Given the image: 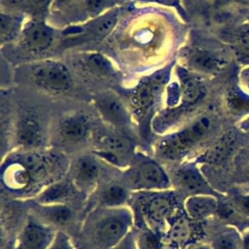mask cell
I'll return each mask as SVG.
<instances>
[{
  "mask_svg": "<svg viewBox=\"0 0 249 249\" xmlns=\"http://www.w3.org/2000/svg\"><path fill=\"white\" fill-rule=\"evenodd\" d=\"M134 222L132 210L96 207L86 217L82 234L89 249H112L131 230Z\"/></svg>",
  "mask_w": 249,
  "mask_h": 249,
  "instance_id": "1",
  "label": "cell"
},
{
  "mask_svg": "<svg viewBox=\"0 0 249 249\" xmlns=\"http://www.w3.org/2000/svg\"><path fill=\"white\" fill-rule=\"evenodd\" d=\"M215 119L202 114L182 128L163 136L157 145L158 156L165 160L176 161L185 158L213 131Z\"/></svg>",
  "mask_w": 249,
  "mask_h": 249,
  "instance_id": "2",
  "label": "cell"
},
{
  "mask_svg": "<svg viewBox=\"0 0 249 249\" xmlns=\"http://www.w3.org/2000/svg\"><path fill=\"white\" fill-rule=\"evenodd\" d=\"M136 193L135 209L144 226L165 233L170 220L182 212L176 193L171 190Z\"/></svg>",
  "mask_w": 249,
  "mask_h": 249,
  "instance_id": "3",
  "label": "cell"
},
{
  "mask_svg": "<svg viewBox=\"0 0 249 249\" xmlns=\"http://www.w3.org/2000/svg\"><path fill=\"white\" fill-rule=\"evenodd\" d=\"M11 160L19 162L28 171L32 179L33 190L39 189L40 191L63 179L70 167L66 157L54 151H22Z\"/></svg>",
  "mask_w": 249,
  "mask_h": 249,
  "instance_id": "4",
  "label": "cell"
},
{
  "mask_svg": "<svg viewBox=\"0 0 249 249\" xmlns=\"http://www.w3.org/2000/svg\"><path fill=\"white\" fill-rule=\"evenodd\" d=\"M124 184L131 192H159L171 189V180L162 166L155 160L134 155L124 174Z\"/></svg>",
  "mask_w": 249,
  "mask_h": 249,
  "instance_id": "5",
  "label": "cell"
},
{
  "mask_svg": "<svg viewBox=\"0 0 249 249\" xmlns=\"http://www.w3.org/2000/svg\"><path fill=\"white\" fill-rule=\"evenodd\" d=\"M30 78L44 90L62 94L68 92L73 86L72 75L67 66L55 59H43L29 65Z\"/></svg>",
  "mask_w": 249,
  "mask_h": 249,
  "instance_id": "6",
  "label": "cell"
},
{
  "mask_svg": "<svg viewBox=\"0 0 249 249\" xmlns=\"http://www.w3.org/2000/svg\"><path fill=\"white\" fill-rule=\"evenodd\" d=\"M92 155L110 165L126 169L133 158L132 145L125 137L107 133L98 137Z\"/></svg>",
  "mask_w": 249,
  "mask_h": 249,
  "instance_id": "7",
  "label": "cell"
},
{
  "mask_svg": "<svg viewBox=\"0 0 249 249\" xmlns=\"http://www.w3.org/2000/svg\"><path fill=\"white\" fill-rule=\"evenodd\" d=\"M166 80L165 71H160L142 80L134 88L130 95V106L138 120L146 118L151 113Z\"/></svg>",
  "mask_w": 249,
  "mask_h": 249,
  "instance_id": "8",
  "label": "cell"
},
{
  "mask_svg": "<svg viewBox=\"0 0 249 249\" xmlns=\"http://www.w3.org/2000/svg\"><path fill=\"white\" fill-rule=\"evenodd\" d=\"M101 170L99 159L94 155H84L72 165L69 179L81 194H89L97 189Z\"/></svg>",
  "mask_w": 249,
  "mask_h": 249,
  "instance_id": "9",
  "label": "cell"
},
{
  "mask_svg": "<svg viewBox=\"0 0 249 249\" xmlns=\"http://www.w3.org/2000/svg\"><path fill=\"white\" fill-rule=\"evenodd\" d=\"M56 230L35 217H29L23 226L14 249H48Z\"/></svg>",
  "mask_w": 249,
  "mask_h": 249,
  "instance_id": "10",
  "label": "cell"
},
{
  "mask_svg": "<svg viewBox=\"0 0 249 249\" xmlns=\"http://www.w3.org/2000/svg\"><path fill=\"white\" fill-rule=\"evenodd\" d=\"M15 138L23 151L40 150L46 139L40 117L33 112L23 113L16 124Z\"/></svg>",
  "mask_w": 249,
  "mask_h": 249,
  "instance_id": "11",
  "label": "cell"
},
{
  "mask_svg": "<svg viewBox=\"0 0 249 249\" xmlns=\"http://www.w3.org/2000/svg\"><path fill=\"white\" fill-rule=\"evenodd\" d=\"M19 36L24 49L30 53H39L49 50L53 45L56 31L43 19L31 18L23 24Z\"/></svg>",
  "mask_w": 249,
  "mask_h": 249,
  "instance_id": "12",
  "label": "cell"
},
{
  "mask_svg": "<svg viewBox=\"0 0 249 249\" xmlns=\"http://www.w3.org/2000/svg\"><path fill=\"white\" fill-rule=\"evenodd\" d=\"M95 108L102 118L110 125L117 128L127 127L130 124V115L122 99L112 91L101 92L94 100Z\"/></svg>",
  "mask_w": 249,
  "mask_h": 249,
  "instance_id": "13",
  "label": "cell"
},
{
  "mask_svg": "<svg viewBox=\"0 0 249 249\" xmlns=\"http://www.w3.org/2000/svg\"><path fill=\"white\" fill-rule=\"evenodd\" d=\"M174 180L181 191L188 196L211 195L217 196V193L205 180L195 162L182 164L175 171Z\"/></svg>",
  "mask_w": 249,
  "mask_h": 249,
  "instance_id": "14",
  "label": "cell"
},
{
  "mask_svg": "<svg viewBox=\"0 0 249 249\" xmlns=\"http://www.w3.org/2000/svg\"><path fill=\"white\" fill-rule=\"evenodd\" d=\"M186 64L192 70L202 74H217L223 70L226 60L217 53L201 49L192 48L186 51L184 54Z\"/></svg>",
  "mask_w": 249,
  "mask_h": 249,
  "instance_id": "15",
  "label": "cell"
},
{
  "mask_svg": "<svg viewBox=\"0 0 249 249\" xmlns=\"http://www.w3.org/2000/svg\"><path fill=\"white\" fill-rule=\"evenodd\" d=\"M90 130V122L83 113H73L62 118L58 124L59 138L69 144L84 141Z\"/></svg>",
  "mask_w": 249,
  "mask_h": 249,
  "instance_id": "16",
  "label": "cell"
},
{
  "mask_svg": "<svg viewBox=\"0 0 249 249\" xmlns=\"http://www.w3.org/2000/svg\"><path fill=\"white\" fill-rule=\"evenodd\" d=\"M237 144V132L231 129L219 136L197 158L198 162L218 164L227 160L234 151Z\"/></svg>",
  "mask_w": 249,
  "mask_h": 249,
  "instance_id": "17",
  "label": "cell"
},
{
  "mask_svg": "<svg viewBox=\"0 0 249 249\" xmlns=\"http://www.w3.org/2000/svg\"><path fill=\"white\" fill-rule=\"evenodd\" d=\"M2 183L5 188L15 193H24L33 190L32 179L28 171L18 161L6 160L2 166Z\"/></svg>",
  "mask_w": 249,
  "mask_h": 249,
  "instance_id": "18",
  "label": "cell"
},
{
  "mask_svg": "<svg viewBox=\"0 0 249 249\" xmlns=\"http://www.w3.org/2000/svg\"><path fill=\"white\" fill-rule=\"evenodd\" d=\"M120 11L118 8L110 9L103 14L92 18L85 27H81L78 32H69V35H85L86 37H90L92 39H103L108 36L114 29L118 18Z\"/></svg>",
  "mask_w": 249,
  "mask_h": 249,
  "instance_id": "19",
  "label": "cell"
},
{
  "mask_svg": "<svg viewBox=\"0 0 249 249\" xmlns=\"http://www.w3.org/2000/svg\"><path fill=\"white\" fill-rule=\"evenodd\" d=\"M77 193H80L71 180L61 179L40 191L34 200L40 204H67Z\"/></svg>",
  "mask_w": 249,
  "mask_h": 249,
  "instance_id": "20",
  "label": "cell"
},
{
  "mask_svg": "<svg viewBox=\"0 0 249 249\" xmlns=\"http://www.w3.org/2000/svg\"><path fill=\"white\" fill-rule=\"evenodd\" d=\"M219 208L217 196L211 195L188 196L183 201V210L192 220H203L215 213Z\"/></svg>",
  "mask_w": 249,
  "mask_h": 249,
  "instance_id": "21",
  "label": "cell"
},
{
  "mask_svg": "<svg viewBox=\"0 0 249 249\" xmlns=\"http://www.w3.org/2000/svg\"><path fill=\"white\" fill-rule=\"evenodd\" d=\"M179 82L181 104L192 110L204 98L206 89L198 79L185 70H182Z\"/></svg>",
  "mask_w": 249,
  "mask_h": 249,
  "instance_id": "22",
  "label": "cell"
},
{
  "mask_svg": "<svg viewBox=\"0 0 249 249\" xmlns=\"http://www.w3.org/2000/svg\"><path fill=\"white\" fill-rule=\"evenodd\" d=\"M130 190L124 184L110 182L100 188L97 195V207H123L130 197Z\"/></svg>",
  "mask_w": 249,
  "mask_h": 249,
  "instance_id": "23",
  "label": "cell"
},
{
  "mask_svg": "<svg viewBox=\"0 0 249 249\" xmlns=\"http://www.w3.org/2000/svg\"><path fill=\"white\" fill-rule=\"evenodd\" d=\"M32 209L36 217L50 225L65 226L73 219V210L67 204H40L34 202Z\"/></svg>",
  "mask_w": 249,
  "mask_h": 249,
  "instance_id": "24",
  "label": "cell"
},
{
  "mask_svg": "<svg viewBox=\"0 0 249 249\" xmlns=\"http://www.w3.org/2000/svg\"><path fill=\"white\" fill-rule=\"evenodd\" d=\"M191 218H189L186 213L185 215L180 212L175 217H173L167 227L164 233L173 242L177 243L181 248L190 245V241L194 234V228L191 223Z\"/></svg>",
  "mask_w": 249,
  "mask_h": 249,
  "instance_id": "25",
  "label": "cell"
},
{
  "mask_svg": "<svg viewBox=\"0 0 249 249\" xmlns=\"http://www.w3.org/2000/svg\"><path fill=\"white\" fill-rule=\"evenodd\" d=\"M80 62L85 69L101 77H114L117 74L112 61L100 53H86L80 57Z\"/></svg>",
  "mask_w": 249,
  "mask_h": 249,
  "instance_id": "26",
  "label": "cell"
},
{
  "mask_svg": "<svg viewBox=\"0 0 249 249\" xmlns=\"http://www.w3.org/2000/svg\"><path fill=\"white\" fill-rule=\"evenodd\" d=\"M225 105L231 116L243 119L249 115V93L240 86L231 88L226 92Z\"/></svg>",
  "mask_w": 249,
  "mask_h": 249,
  "instance_id": "27",
  "label": "cell"
},
{
  "mask_svg": "<svg viewBox=\"0 0 249 249\" xmlns=\"http://www.w3.org/2000/svg\"><path fill=\"white\" fill-rule=\"evenodd\" d=\"M0 26L1 43L5 44L20 35L23 20L18 15L2 12L0 16Z\"/></svg>",
  "mask_w": 249,
  "mask_h": 249,
  "instance_id": "28",
  "label": "cell"
},
{
  "mask_svg": "<svg viewBox=\"0 0 249 249\" xmlns=\"http://www.w3.org/2000/svg\"><path fill=\"white\" fill-rule=\"evenodd\" d=\"M232 50L242 66L249 65V31H241L232 39Z\"/></svg>",
  "mask_w": 249,
  "mask_h": 249,
  "instance_id": "29",
  "label": "cell"
},
{
  "mask_svg": "<svg viewBox=\"0 0 249 249\" xmlns=\"http://www.w3.org/2000/svg\"><path fill=\"white\" fill-rule=\"evenodd\" d=\"M211 249H243V241L237 232L225 231L220 232L212 241Z\"/></svg>",
  "mask_w": 249,
  "mask_h": 249,
  "instance_id": "30",
  "label": "cell"
},
{
  "mask_svg": "<svg viewBox=\"0 0 249 249\" xmlns=\"http://www.w3.org/2000/svg\"><path fill=\"white\" fill-rule=\"evenodd\" d=\"M161 236L149 228L141 230L137 232V249H160Z\"/></svg>",
  "mask_w": 249,
  "mask_h": 249,
  "instance_id": "31",
  "label": "cell"
},
{
  "mask_svg": "<svg viewBox=\"0 0 249 249\" xmlns=\"http://www.w3.org/2000/svg\"><path fill=\"white\" fill-rule=\"evenodd\" d=\"M53 0H26L25 10L34 19H43L52 8Z\"/></svg>",
  "mask_w": 249,
  "mask_h": 249,
  "instance_id": "32",
  "label": "cell"
},
{
  "mask_svg": "<svg viewBox=\"0 0 249 249\" xmlns=\"http://www.w3.org/2000/svg\"><path fill=\"white\" fill-rule=\"evenodd\" d=\"M84 12L95 18L106 12L108 0H81Z\"/></svg>",
  "mask_w": 249,
  "mask_h": 249,
  "instance_id": "33",
  "label": "cell"
},
{
  "mask_svg": "<svg viewBox=\"0 0 249 249\" xmlns=\"http://www.w3.org/2000/svg\"><path fill=\"white\" fill-rule=\"evenodd\" d=\"M48 249H78L71 237L63 231L57 230L56 233Z\"/></svg>",
  "mask_w": 249,
  "mask_h": 249,
  "instance_id": "34",
  "label": "cell"
},
{
  "mask_svg": "<svg viewBox=\"0 0 249 249\" xmlns=\"http://www.w3.org/2000/svg\"><path fill=\"white\" fill-rule=\"evenodd\" d=\"M112 249H137V232L134 230H131Z\"/></svg>",
  "mask_w": 249,
  "mask_h": 249,
  "instance_id": "35",
  "label": "cell"
},
{
  "mask_svg": "<svg viewBox=\"0 0 249 249\" xmlns=\"http://www.w3.org/2000/svg\"><path fill=\"white\" fill-rule=\"evenodd\" d=\"M239 80V86L247 92L249 93V65L243 66L238 75Z\"/></svg>",
  "mask_w": 249,
  "mask_h": 249,
  "instance_id": "36",
  "label": "cell"
},
{
  "mask_svg": "<svg viewBox=\"0 0 249 249\" xmlns=\"http://www.w3.org/2000/svg\"><path fill=\"white\" fill-rule=\"evenodd\" d=\"M81 0H53L52 8L56 10H62L65 8H68L69 6L75 4L76 2H79Z\"/></svg>",
  "mask_w": 249,
  "mask_h": 249,
  "instance_id": "37",
  "label": "cell"
},
{
  "mask_svg": "<svg viewBox=\"0 0 249 249\" xmlns=\"http://www.w3.org/2000/svg\"><path fill=\"white\" fill-rule=\"evenodd\" d=\"M26 0H2V4L8 8L17 9V8H25Z\"/></svg>",
  "mask_w": 249,
  "mask_h": 249,
  "instance_id": "38",
  "label": "cell"
},
{
  "mask_svg": "<svg viewBox=\"0 0 249 249\" xmlns=\"http://www.w3.org/2000/svg\"><path fill=\"white\" fill-rule=\"evenodd\" d=\"M183 249H211V247H210V245H206V244L193 243V244H190V245L186 246Z\"/></svg>",
  "mask_w": 249,
  "mask_h": 249,
  "instance_id": "39",
  "label": "cell"
},
{
  "mask_svg": "<svg viewBox=\"0 0 249 249\" xmlns=\"http://www.w3.org/2000/svg\"><path fill=\"white\" fill-rule=\"evenodd\" d=\"M238 126L242 130H249V115L240 121V123L238 124Z\"/></svg>",
  "mask_w": 249,
  "mask_h": 249,
  "instance_id": "40",
  "label": "cell"
},
{
  "mask_svg": "<svg viewBox=\"0 0 249 249\" xmlns=\"http://www.w3.org/2000/svg\"><path fill=\"white\" fill-rule=\"evenodd\" d=\"M214 4L218 5V6H224V5H228L231 3H233V0H211Z\"/></svg>",
  "mask_w": 249,
  "mask_h": 249,
  "instance_id": "41",
  "label": "cell"
},
{
  "mask_svg": "<svg viewBox=\"0 0 249 249\" xmlns=\"http://www.w3.org/2000/svg\"><path fill=\"white\" fill-rule=\"evenodd\" d=\"M233 3H236L240 6L249 7V0H233Z\"/></svg>",
  "mask_w": 249,
  "mask_h": 249,
  "instance_id": "42",
  "label": "cell"
},
{
  "mask_svg": "<svg viewBox=\"0 0 249 249\" xmlns=\"http://www.w3.org/2000/svg\"><path fill=\"white\" fill-rule=\"evenodd\" d=\"M160 3H163V4H176L178 2V0H156Z\"/></svg>",
  "mask_w": 249,
  "mask_h": 249,
  "instance_id": "43",
  "label": "cell"
},
{
  "mask_svg": "<svg viewBox=\"0 0 249 249\" xmlns=\"http://www.w3.org/2000/svg\"><path fill=\"white\" fill-rule=\"evenodd\" d=\"M243 249H249V234L243 240Z\"/></svg>",
  "mask_w": 249,
  "mask_h": 249,
  "instance_id": "44",
  "label": "cell"
},
{
  "mask_svg": "<svg viewBox=\"0 0 249 249\" xmlns=\"http://www.w3.org/2000/svg\"><path fill=\"white\" fill-rule=\"evenodd\" d=\"M248 208H249V200H248Z\"/></svg>",
  "mask_w": 249,
  "mask_h": 249,
  "instance_id": "45",
  "label": "cell"
}]
</instances>
